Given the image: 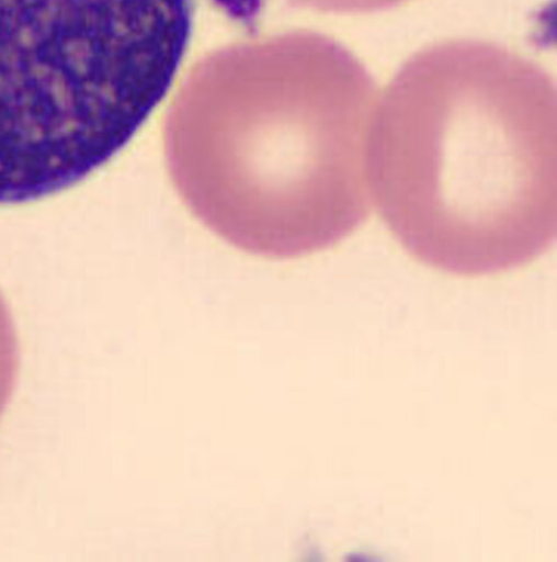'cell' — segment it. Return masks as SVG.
Wrapping results in <instances>:
<instances>
[{
    "label": "cell",
    "mask_w": 557,
    "mask_h": 562,
    "mask_svg": "<svg viewBox=\"0 0 557 562\" xmlns=\"http://www.w3.org/2000/svg\"><path fill=\"white\" fill-rule=\"evenodd\" d=\"M376 82L337 41L294 32L202 63L168 113L164 153L189 210L246 252L333 247L371 212Z\"/></svg>",
    "instance_id": "cell-1"
},
{
    "label": "cell",
    "mask_w": 557,
    "mask_h": 562,
    "mask_svg": "<svg viewBox=\"0 0 557 562\" xmlns=\"http://www.w3.org/2000/svg\"><path fill=\"white\" fill-rule=\"evenodd\" d=\"M370 172L384 224L422 265L465 278L530 266L557 233L555 81L487 41L422 49L376 110Z\"/></svg>",
    "instance_id": "cell-2"
},
{
    "label": "cell",
    "mask_w": 557,
    "mask_h": 562,
    "mask_svg": "<svg viewBox=\"0 0 557 562\" xmlns=\"http://www.w3.org/2000/svg\"><path fill=\"white\" fill-rule=\"evenodd\" d=\"M19 344L8 307L0 299V417L14 393L19 374Z\"/></svg>",
    "instance_id": "cell-3"
},
{
    "label": "cell",
    "mask_w": 557,
    "mask_h": 562,
    "mask_svg": "<svg viewBox=\"0 0 557 562\" xmlns=\"http://www.w3.org/2000/svg\"><path fill=\"white\" fill-rule=\"evenodd\" d=\"M410 0H292L295 7L333 14H371L401 7Z\"/></svg>",
    "instance_id": "cell-4"
}]
</instances>
